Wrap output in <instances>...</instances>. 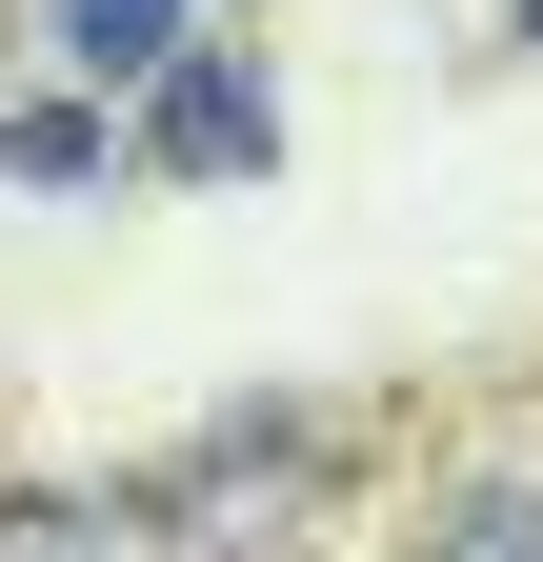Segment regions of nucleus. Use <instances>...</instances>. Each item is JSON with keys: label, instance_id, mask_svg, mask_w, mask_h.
Returning a JSON list of instances; mask_svg holds the SVG:
<instances>
[{"label": "nucleus", "instance_id": "1", "mask_svg": "<svg viewBox=\"0 0 543 562\" xmlns=\"http://www.w3.org/2000/svg\"><path fill=\"white\" fill-rule=\"evenodd\" d=\"M262 140H282V101H262L242 60H181V81H162V161L181 181H262Z\"/></svg>", "mask_w": 543, "mask_h": 562}, {"label": "nucleus", "instance_id": "2", "mask_svg": "<svg viewBox=\"0 0 543 562\" xmlns=\"http://www.w3.org/2000/svg\"><path fill=\"white\" fill-rule=\"evenodd\" d=\"M0 562H142V522L81 482H0Z\"/></svg>", "mask_w": 543, "mask_h": 562}, {"label": "nucleus", "instance_id": "3", "mask_svg": "<svg viewBox=\"0 0 543 562\" xmlns=\"http://www.w3.org/2000/svg\"><path fill=\"white\" fill-rule=\"evenodd\" d=\"M423 562H543V462H484V482L423 522Z\"/></svg>", "mask_w": 543, "mask_h": 562}, {"label": "nucleus", "instance_id": "4", "mask_svg": "<svg viewBox=\"0 0 543 562\" xmlns=\"http://www.w3.org/2000/svg\"><path fill=\"white\" fill-rule=\"evenodd\" d=\"M41 21H60V60H81V81H121V60H181L201 0H41Z\"/></svg>", "mask_w": 543, "mask_h": 562}, {"label": "nucleus", "instance_id": "5", "mask_svg": "<svg viewBox=\"0 0 543 562\" xmlns=\"http://www.w3.org/2000/svg\"><path fill=\"white\" fill-rule=\"evenodd\" d=\"M0 181H101V121L81 101H21V121H0Z\"/></svg>", "mask_w": 543, "mask_h": 562}, {"label": "nucleus", "instance_id": "6", "mask_svg": "<svg viewBox=\"0 0 543 562\" xmlns=\"http://www.w3.org/2000/svg\"><path fill=\"white\" fill-rule=\"evenodd\" d=\"M523 21H543V0H523Z\"/></svg>", "mask_w": 543, "mask_h": 562}]
</instances>
